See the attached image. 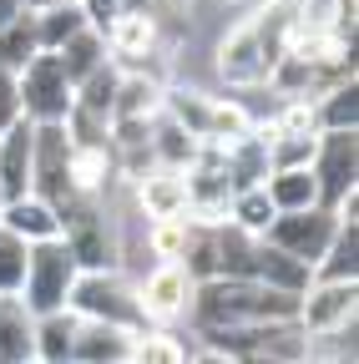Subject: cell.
<instances>
[{"label": "cell", "instance_id": "6da1fadb", "mask_svg": "<svg viewBox=\"0 0 359 364\" xmlns=\"http://www.w3.org/2000/svg\"><path fill=\"white\" fill-rule=\"evenodd\" d=\"M284 41H289V0H258V6L218 36L213 71L223 86H268L274 66L284 61Z\"/></svg>", "mask_w": 359, "mask_h": 364}, {"label": "cell", "instance_id": "7a4b0ae2", "mask_svg": "<svg viewBox=\"0 0 359 364\" xmlns=\"http://www.w3.org/2000/svg\"><path fill=\"white\" fill-rule=\"evenodd\" d=\"M61 243L71 248L81 273L122 268V228L117 218H107V198H71L61 208Z\"/></svg>", "mask_w": 359, "mask_h": 364}, {"label": "cell", "instance_id": "3957f363", "mask_svg": "<svg viewBox=\"0 0 359 364\" xmlns=\"http://www.w3.org/2000/svg\"><path fill=\"white\" fill-rule=\"evenodd\" d=\"M66 309L76 318H86V324H117V329H132L142 334V309H137V289H132V279L122 268H107V273H81Z\"/></svg>", "mask_w": 359, "mask_h": 364}, {"label": "cell", "instance_id": "277c9868", "mask_svg": "<svg viewBox=\"0 0 359 364\" xmlns=\"http://www.w3.org/2000/svg\"><path fill=\"white\" fill-rule=\"evenodd\" d=\"M81 279V268L71 258V248L56 238V243H36L26 253V284H21V299L36 318H46V314H66V299Z\"/></svg>", "mask_w": 359, "mask_h": 364}, {"label": "cell", "instance_id": "5b68a950", "mask_svg": "<svg viewBox=\"0 0 359 364\" xmlns=\"http://www.w3.org/2000/svg\"><path fill=\"white\" fill-rule=\"evenodd\" d=\"M16 91H21V117H26L31 127H61V122L71 117V102H76V91H71L61 61L46 56V51H41V56L16 76Z\"/></svg>", "mask_w": 359, "mask_h": 364}, {"label": "cell", "instance_id": "8992f818", "mask_svg": "<svg viewBox=\"0 0 359 364\" xmlns=\"http://www.w3.org/2000/svg\"><path fill=\"white\" fill-rule=\"evenodd\" d=\"M309 172H314L324 213H334L344 198H354L359 193V132H319Z\"/></svg>", "mask_w": 359, "mask_h": 364}, {"label": "cell", "instance_id": "52a82bcc", "mask_svg": "<svg viewBox=\"0 0 359 364\" xmlns=\"http://www.w3.org/2000/svg\"><path fill=\"white\" fill-rule=\"evenodd\" d=\"M137 289V309H142V324L147 329H172L177 318H188L193 309V279L183 263H152L142 279H132Z\"/></svg>", "mask_w": 359, "mask_h": 364}, {"label": "cell", "instance_id": "ba28073f", "mask_svg": "<svg viewBox=\"0 0 359 364\" xmlns=\"http://www.w3.org/2000/svg\"><path fill=\"white\" fill-rule=\"evenodd\" d=\"M334 213H324V208H309V213H279L274 223H268V233H263V243L268 248H279L284 258H294V263H304L309 268V279H314V263L324 258V248H329V238H334Z\"/></svg>", "mask_w": 359, "mask_h": 364}, {"label": "cell", "instance_id": "9c48e42d", "mask_svg": "<svg viewBox=\"0 0 359 364\" xmlns=\"http://www.w3.org/2000/svg\"><path fill=\"white\" fill-rule=\"evenodd\" d=\"M31 198H41L46 208H61L76 198L71 193V142L66 127H36V152H31Z\"/></svg>", "mask_w": 359, "mask_h": 364}, {"label": "cell", "instance_id": "30bf717a", "mask_svg": "<svg viewBox=\"0 0 359 364\" xmlns=\"http://www.w3.org/2000/svg\"><path fill=\"white\" fill-rule=\"evenodd\" d=\"M107 56L122 66V71H147V66H157V56H162V21H157V11L152 6H132L127 16H117L112 26H107Z\"/></svg>", "mask_w": 359, "mask_h": 364}, {"label": "cell", "instance_id": "8fae6325", "mask_svg": "<svg viewBox=\"0 0 359 364\" xmlns=\"http://www.w3.org/2000/svg\"><path fill=\"white\" fill-rule=\"evenodd\" d=\"M354 314H359V284H309L299 294V314L294 324L319 339V334H339L354 329Z\"/></svg>", "mask_w": 359, "mask_h": 364}, {"label": "cell", "instance_id": "7c38bea8", "mask_svg": "<svg viewBox=\"0 0 359 364\" xmlns=\"http://www.w3.org/2000/svg\"><path fill=\"white\" fill-rule=\"evenodd\" d=\"M289 36L354 41V0H289Z\"/></svg>", "mask_w": 359, "mask_h": 364}, {"label": "cell", "instance_id": "4fadbf2b", "mask_svg": "<svg viewBox=\"0 0 359 364\" xmlns=\"http://www.w3.org/2000/svg\"><path fill=\"white\" fill-rule=\"evenodd\" d=\"M132 203H137L142 223H167V218H188V177L172 167H147L132 182Z\"/></svg>", "mask_w": 359, "mask_h": 364}, {"label": "cell", "instance_id": "5bb4252c", "mask_svg": "<svg viewBox=\"0 0 359 364\" xmlns=\"http://www.w3.org/2000/svg\"><path fill=\"white\" fill-rule=\"evenodd\" d=\"M31 152H36V127L21 117L16 127L0 132V203H16L31 193Z\"/></svg>", "mask_w": 359, "mask_h": 364}, {"label": "cell", "instance_id": "9a60e30c", "mask_svg": "<svg viewBox=\"0 0 359 364\" xmlns=\"http://www.w3.org/2000/svg\"><path fill=\"white\" fill-rule=\"evenodd\" d=\"M213 152H218L223 177H228L233 193L263 188V177H268V136H263V122H258V132L238 136V142H228V147H213Z\"/></svg>", "mask_w": 359, "mask_h": 364}, {"label": "cell", "instance_id": "2e32d148", "mask_svg": "<svg viewBox=\"0 0 359 364\" xmlns=\"http://www.w3.org/2000/svg\"><path fill=\"white\" fill-rule=\"evenodd\" d=\"M0 233H11V238H21L26 248H36V243H56L61 238V218H56V208H46L41 198H16V203H0Z\"/></svg>", "mask_w": 359, "mask_h": 364}, {"label": "cell", "instance_id": "e0dca14e", "mask_svg": "<svg viewBox=\"0 0 359 364\" xmlns=\"http://www.w3.org/2000/svg\"><path fill=\"white\" fill-rule=\"evenodd\" d=\"M0 364H36V314L21 294L0 299Z\"/></svg>", "mask_w": 359, "mask_h": 364}, {"label": "cell", "instance_id": "ac0fdd59", "mask_svg": "<svg viewBox=\"0 0 359 364\" xmlns=\"http://www.w3.org/2000/svg\"><path fill=\"white\" fill-rule=\"evenodd\" d=\"M132 349V329L117 324H76V344H71V364H122Z\"/></svg>", "mask_w": 359, "mask_h": 364}, {"label": "cell", "instance_id": "d6986e66", "mask_svg": "<svg viewBox=\"0 0 359 364\" xmlns=\"http://www.w3.org/2000/svg\"><path fill=\"white\" fill-rule=\"evenodd\" d=\"M263 198L274 203V213H309L319 208V188H314V172H268L263 177Z\"/></svg>", "mask_w": 359, "mask_h": 364}, {"label": "cell", "instance_id": "ffe728a7", "mask_svg": "<svg viewBox=\"0 0 359 364\" xmlns=\"http://www.w3.org/2000/svg\"><path fill=\"white\" fill-rule=\"evenodd\" d=\"M56 61H61V71H66V81H71V91H76L92 71H102L112 56H107V41H102L97 31H81V36H71L61 51H56Z\"/></svg>", "mask_w": 359, "mask_h": 364}, {"label": "cell", "instance_id": "44dd1931", "mask_svg": "<svg viewBox=\"0 0 359 364\" xmlns=\"http://www.w3.org/2000/svg\"><path fill=\"white\" fill-rule=\"evenodd\" d=\"M76 324L81 318L66 314H46L36 318V364H71V344H76Z\"/></svg>", "mask_w": 359, "mask_h": 364}, {"label": "cell", "instance_id": "7402d4cb", "mask_svg": "<svg viewBox=\"0 0 359 364\" xmlns=\"http://www.w3.org/2000/svg\"><path fill=\"white\" fill-rule=\"evenodd\" d=\"M193 344H183V334H172V329H142V334H132V349L122 364H188Z\"/></svg>", "mask_w": 359, "mask_h": 364}, {"label": "cell", "instance_id": "603a6c76", "mask_svg": "<svg viewBox=\"0 0 359 364\" xmlns=\"http://www.w3.org/2000/svg\"><path fill=\"white\" fill-rule=\"evenodd\" d=\"M314 122L319 132H359V81L314 97Z\"/></svg>", "mask_w": 359, "mask_h": 364}, {"label": "cell", "instance_id": "cb8c5ba5", "mask_svg": "<svg viewBox=\"0 0 359 364\" xmlns=\"http://www.w3.org/2000/svg\"><path fill=\"white\" fill-rule=\"evenodd\" d=\"M117 86H122V66L117 61H107L102 71H92L81 86H76V112H86V117H102V122H112V107H117Z\"/></svg>", "mask_w": 359, "mask_h": 364}, {"label": "cell", "instance_id": "d4e9b609", "mask_svg": "<svg viewBox=\"0 0 359 364\" xmlns=\"http://www.w3.org/2000/svg\"><path fill=\"white\" fill-rule=\"evenodd\" d=\"M36 56H41V41H36V16H21V21H11L6 31H0V71L21 76Z\"/></svg>", "mask_w": 359, "mask_h": 364}, {"label": "cell", "instance_id": "484cf974", "mask_svg": "<svg viewBox=\"0 0 359 364\" xmlns=\"http://www.w3.org/2000/svg\"><path fill=\"white\" fill-rule=\"evenodd\" d=\"M81 31H92V26H86V16L76 11V0H71V6L46 11V16H36V41H41V51H46V56H56L61 46L71 36H81Z\"/></svg>", "mask_w": 359, "mask_h": 364}, {"label": "cell", "instance_id": "4316f807", "mask_svg": "<svg viewBox=\"0 0 359 364\" xmlns=\"http://www.w3.org/2000/svg\"><path fill=\"white\" fill-rule=\"evenodd\" d=\"M274 218H279V213H274V203L263 198V188L233 193V203H228V228H238V233H248V238H263Z\"/></svg>", "mask_w": 359, "mask_h": 364}, {"label": "cell", "instance_id": "83f0119b", "mask_svg": "<svg viewBox=\"0 0 359 364\" xmlns=\"http://www.w3.org/2000/svg\"><path fill=\"white\" fill-rule=\"evenodd\" d=\"M147 253L157 263H183L188 238H193V218H167V223H147Z\"/></svg>", "mask_w": 359, "mask_h": 364}, {"label": "cell", "instance_id": "f1b7e54d", "mask_svg": "<svg viewBox=\"0 0 359 364\" xmlns=\"http://www.w3.org/2000/svg\"><path fill=\"white\" fill-rule=\"evenodd\" d=\"M268 136V172H299L314 162V147H319V136H274L263 127Z\"/></svg>", "mask_w": 359, "mask_h": 364}, {"label": "cell", "instance_id": "f546056e", "mask_svg": "<svg viewBox=\"0 0 359 364\" xmlns=\"http://www.w3.org/2000/svg\"><path fill=\"white\" fill-rule=\"evenodd\" d=\"M274 136H319V122H314V102H279V112L263 122Z\"/></svg>", "mask_w": 359, "mask_h": 364}, {"label": "cell", "instance_id": "4dcf8cb0", "mask_svg": "<svg viewBox=\"0 0 359 364\" xmlns=\"http://www.w3.org/2000/svg\"><path fill=\"white\" fill-rule=\"evenodd\" d=\"M26 243L21 238H11V233H0V299L6 294H21V284H26Z\"/></svg>", "mask_w": 359, "mask_h": 364}, {"label": "cell", "instance_id": "1f68e13d", "mask_svg": "<svg viewBox=\"0 0 359 364\" xmlns=\"http://www.w3.org/2000/svg\"><path fill=\"white\" fill-rule=\"evenodd\" d=\"M132 6H147V0H76V11L86 16V26H92L97 36H107V26L117 16H127Z\"/></svg>", "mask_w": 359, "mask_h": 364}, {"label": "cell", "instance_id": "d6a6232c", "mask_svg": "<svg viewBox=\"0 0 359 364\" xmlns=\"http://www.w3.org/2000/svg\"><path fill=\"white\" fill-rule=\"evenodd\" d=\"M21 122V91H16V76L0 71V132Z\"/></svg>", "mask_w": 359, "mask_h": 364}, {"label": "cell", "instance_id": "836d02e7", "mask_svg": "<svg viewBox=\"0 0 359 364\" xmlns=\"http://www.w3.org/2000/svg\"><path fill=\"white\" fill-rule=\"evenodd\" d=\"M188 364H238V359H233V354H223V349H203V344H193Z\"/></svg>", "mask_w": 359, "mask_h": 364}, {"label": "cell", "instance_id": "e575fe53", "mask_svg": "<svg viewBox=\"0 0 359 364\" xmlns=\"http://www.w3.org/2000/svg\"><path fill=\"white\" fill-rule=\"evenodd\" d=\"M56 6H71V0H21L26 16H46V11H56Z\"/></svg>", "mask_w": 359, "mask_h": 364}, {"label": "cell", "instance_id": "d590c367", "mask_svg": "<svg viewBox=\"0 0 359 364\" xmlns=\"http://www.w3.org/2000/svg\"><path fill=\"white\" fill-rule=\"evenodd\" d=\"M26 11H21V0H0V31H6L11 21H21Z\"/></svg>", "mask_w": 359, "mask_h": 364}, {"label": "cell", "instance_id": "8d00e7d4", "mask_svg": "<svg viewBox=\"0 0 359 364\" xmlns=\"http://www.w3.org/2000/svg\"><path fill=\"white\" fill-rule=\"evenodd\" d=\"M223 6H233V0H223Z\"/></svg>", "mask_w": 359, "mask_h": 364}]
</instances>
